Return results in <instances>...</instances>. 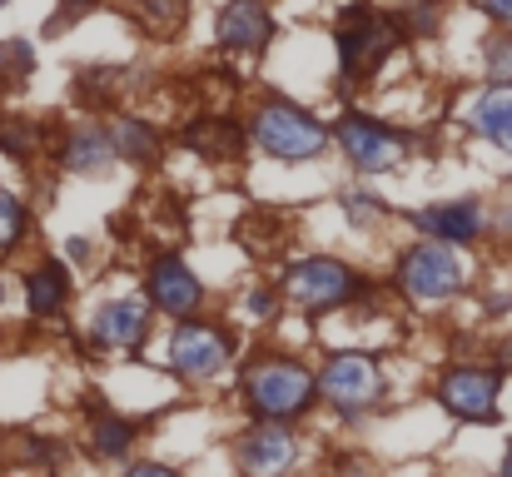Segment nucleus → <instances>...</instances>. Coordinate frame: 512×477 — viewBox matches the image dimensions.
I'll return each instance as SVG.
<instances>
[{
	"label": "nucleus",
	"instance_id": "obj_1",
	"mask_svg": "<svg viewBox=\"0 0 512 477\" xmlns=\"http://www.w3.org/2000/svg\"><path fill=\"white\" fill-rule=\"evenodd\" d=\"M234 388L244 413L259 423H299L319 408L314 368L284 348H259L244 363H234Z\"/></svg>",
	"mask_w": 512,
	"mask_h": 477
},
{
	"label": "nucleus",
	"instance_id": "obj_2",
	"mask_svg": "<svg viewBox=\"0 0 512 477\" xmlns=\"http://www.w3.org/2000/svg\"><path fill=\"white\" fill-rule=\"evenodd\" d=\"M279 289H284V304L299 309L304 318L339 314V309L368 304L378 294V284L363 279L339 254H299V259H289L284 274H279Z\"/></svg>",
	"mask_w": 512,
	"mask_h": 477
},
{
	"label": "nucleus",
	"instance_id": "obj_3",
	"mask_svg": "<svg viewBox=\"0 0 512 477\" xmlns=\"http://www.w3.org/2000/svg\"><path fill=\"white\" fill-rule=\"evenodd\" d=\"M393 294L418 309V314H443L468 294V269H463V249L438 244V239H413L403 244V254L393 259Z\"/></svg>",
	"mask_w": 512,
	"mask_h": 477
},
{
	"label": "nucleus",
	"instance_id": "obj_4",
	"mask_svg": "<svg viewBox=\"0 0 512 477\" xmlns=\"http://www.w3.org/2000/svg\"><path fill=\"white\" fill-rule=\"evenodd\" d=\"M249 145L264 159H279V164H314L334 150V130L299 100H284V95H264L249 120Z\"/></svg>",
	"mask_w": 512,
	"mask_h": 477
},
{
	"label": "nucleus",
	"instance_id": "obj_5",
	"mask_svg": "<svg viewBox=\"0 0 512 477\" xmlns=\"http://www.w3.org/2000/svg\"><path fill=\"white\" fill-rule=\"evenodd\" d=\"M314 383H319V408H329L339 423H363V418L383 413V403H388V373L363 348L329 353L314 368Z\"/></svg>",
	"mask_w": 512,
	"mask_h": 477
},
{
	"label": "nucleus",
	"instance_id": "obj_6",
	"mask_svg": "<svg viewBox=\"0 0 512 477\" xmlns=\"http://www.w3.org/2000/svg\"><path fill=\"white\" fill-rule=\"evenodd\" d=\"M165 363L179 383L204 388L214 378H224L239 363V333L214 314H189L174 318L170 338H165Z\"/></svg>",
	"mask_w": 512,
	"mask_h": 477
},
{
	"label": "nucleus",
	"instance_id": "obj_7",
	"mask_svg": "<svg viewBox=\"0 0 512 477\" xmlns=\"http://www.w3.org/2000/svg\"><path fill=\"white\" fill-rule=\"evenodd\" d=\"M329 130H334V150L343 155V164L353 174H363V179H383V174L403 169L413 145H418L413 130L388 125V120H378L368 110H343Z\"/></svg>",
	"mask_w": 512,
	"mask_h": 477
},
{
	"label": "nucleus",
	"instance_id": "obj_8",
	"mask_svg": "<svg viewBox=\"0 0 512 477\" xmlns=\"http://www.w3.org/2000/svg\"><path fill=\"white\" fill-rule=\"evenodd\" d=\"M398 45H403V30L393 25V15L388 10H378V5H348L339 20V30H334V50H339V75L348 85H363V80H373L393 55H398Z\"/></svg>",
	"mask_w": 512,
	"mask_h": 477
},
{
	"label": "nucleus",
	"instance_id": "obj_9",
	"mask_svg": "<svg viewBox=\"0 0 512 477\" xmlns=\"http://www.w3.org/2000/svg\"><path fill=\"white\" fill-rule=\"evenodd\" d=\"M503 378L508 368L503 363H473V358H458L438 373L433 383V403L453 418V423H468V428H488L498 423V408H503Z\"/></svg>",
	"mask_w": 512,
	"mask_h": 477
},
{
	"label": "nucleus",
	"instance_id": "obj_10",
	"mask_svg": "<svg viewBox=\"0 0 512 477\" xmlns=\"http://www.w3.org/2000/svg\"><path fill=\"white\" fill-rule=\"evenodd\" d=\"M140 294L150 299V309L160 318H189V314H204L209 309V284L199 279V269L179 249H160V254L145 259Z\"/></svg>",
	"mask_w": 512,
	"mask_h": 477
},
{
	"label": "nucleus",
	"instance_id": "obj_11",
	"mask_svg": "<svg viewBox=\"0 0 512 477\" xmlns=\"http://www.w3.org/2000/svg\"><path fill=\"white\" fill-rule=\"evenodd\" d=\"M234 473L239 477H294L304 463V433L294 423H259L249 418V428L234 433Z\"/></svg>",
	"mask_w": 512,
	"mask_h": 477
},
{
	"label": "nucleus",
	"instance_id": "obj_12",
	"mask_svg": "<svg viewBox=\"0 0 512 477\" xmlns=\"http://www.w3.org/2000/svg\"><path fill=\"white\" fill-rule=\"evenodd\" d=\"M155 318L160 314L150 309L145 294H115V299L95 304V314L85 323V338H90L95 353H130L140 363V353L155 333Z\"/></svg>",
	"mask_w": 512,
	"mask_h": 477
},
{
	"label": "nucleus",
	"instance_id": "obj_13",
	"mask_svg": "<svg viewBox=\"0 0 512 477\" xmlns=\"http://www.w3.org/2000/svg\"><path fill=\"white\" fill-rule=\"evenodd\" d=\"M403 224L418 234V239H438V244H453V249H473L488 239L493 229V214L478 194H463V199H438V204H418L403 214Z\"/></svg>",
	"mask_w": 512,
	"mask_h": 477
},
{
	"label": "nucleus",
	"instance_id": "obj_14",
	"mask_svg": "<svg viewBox=\"0 0 512 477\" xmlns=\"http://www.w3.org/2000/svg\"><path fill=\"white\" fill-rule=\"evenodd\" d=\"M274 40L269 0H224L214 15V45L224 55H264Z\"/></svg>",
	"mask_w": 512,
	"mask_h": 477
},
{
	"label": "nucleus",
	"instance_id": "obj_15",
	"mask_svg": "<svg viewBox=\"0 0 512 477\" xmlns=\"http://www.w3.org/2000/svg\"><path fill=\"white\" fill-rule=\"evenodd\" d=\"M55 164H60L65 174H75V179H105V174L120 164V155H115L105 125L80 120V125H70V130L55 140Z\"/></svg>",
	"mask_w": 512,
	"mask_h": 477
},
{
	"label": "nucleus",
	"instance_id": "obj_16",
	"mask_svg": "<svg viewBox=\"0 0 512 477\" xmlns=\"http://www.w3.org/2000/svg\"><path fill=\"white\" fill-rule=\"evenodd\" d=\"M20 289H25V314L35 318V323H50V318H60L70 309V299H75V274H70L65 259H40V264L25 269Z\"/></svg>",
	"mask_w": 512,
	"mask_h": 477
},
{
	"label": "nucleus",
	"instance_id": "obj_17",
	"mask_svg": "<svg viewBox=\"0 0 512 477\" xmlns=\"http://www.w3.org/2000/svg\"><path fill=\"white\" fill-rule=\"evenodd\" d=\"M95 408H90V428H85V448H90V458H100V463H125L130 453H135V443H140V418H130V413H120V408H110V403H100V398H90Z\"/></svg>",
	"mask_w": 512,
	"mask_h": 477
},
{
	"label": "nucleus",
	"instance_id": "obj_18",
	"mask_svg": "<svg viewBox=\"0 0 512 477\" xmlns=\"http://www.w3.org/2000/svg\"><path fill=\"white\" fill-rule=\"evenodd\" d=\"M468 135H478L488 150L512 159V85H488L468 110H463Z\"/></svg>",
	"mask_w": 512,
	"mask_h": 477
},
{
	"label": "nucleus",
	"instance_id": "obj_19",
	"mask_svg": "<svg viewBox=\"0 0 512 477\" xmlns=\"http://www.w3.org/2000/svg\"><path fill=\"white\" fill-rule=\"evenodd\" d=\"M179 140H184V150H194L204 164H224V159L244 155L249 130H244V120H219L214 115V120H189Z\"/></svg>",
	"mask_w": 512,
	"mask_h": 477
},
{
	"label": "nucleus",
	"instance_id": "obj_20",
	"mask_svg": "<svg viewBox=\"0 0 512 477\" xmlns=\"http://www.w3.org/2000/svg\"><path fill=\"white\" fill-rule=\"evenodd\" d=\"M105 130H110V145H115L120 164L150 169V164H160V155H165V140H160V130H155L150 120H140V115H115Z\"/></svg>",
	"mask_w": 512,
	"mask_h": 477
},
{
	"label": "nucleus",
	"instance_id": "obj_21",
	"mask_svg": "<svg viewBox=\"0 0 512 477\" xmlns=\"http://www.w3.org/2000/svg\"><path fill=\"white\" fill-rule=\"evenodd\" d=\"M284 309H289V304H284L279 279H254V284H244V294H239V314H244L249 328H274Z\"/></svg>",
	"mask_w": 512,
	"mask_h": 477
},
{
	"label": "nucleus",
	"instance_id": "obj_22",
	"mask_svg": "<svg viewBox=\"0 0 512 477\" xmlns=\"http://www.w3.org/2000/svg\"><path fill=\"white\" fill-rule=\"evenodd\" d=\"M388 15L403 30V40H433L443 30V5L438 0H393Z\"/></svg>",
	"mask_w": 512,
	"mask_h": 477
},
{
	"label": "nucleus",
	"instance_id": "obj_23",
	"mask_svg": "<svg viewBox=\"0 0 512 477\" xmlns=\"http://www.w3.org/2000/svg\"><path fill=\"white\" fill-rule=\"evenodd\" d=\"M25 234H30V204L0 184V259H10L25 244Z\"/></svg>",
	"mask_w": 512,
	"mask_h": 477
},
{
	"label": "nucleus",
	"instance_id": "obj_24",
	"mask_svg": "<svg viewBox=\"0 0 512 477\" xmlns=\"http://www.w3.org/2000/svg\"><path fill=\"white\" fill-rule=\"evenodd\" d=\"M0 155L15 164H30L40 155V125L25 115H0Z\"/></svg>",
	"mask_w": 512,
	"mask_h": 477
},
{
	"label": "nucleus",
	"instance_id": "obj_25",
	"mask_svg": "<svg viewBox=\"0 0 512 477\" xmlns=\"http://www.w3.org/2000/svg\"><path fill=\"white\" fill-rule=\"evenodd\" d=\"M339 204H343V219H348L353 229H363V234L393 219V209H388V204H383L378 194H368V189H348Z\"/></svg>",
	"mask_w": 512,
	"mask_h": 477
},
{
	"label": "nucleus",
	"instance_id": "obj_26",
	"mask_svg": "<svg viewBox=\"0 0 512 477\" xmlns=\"http://www.w3.org/2000/svg\"><path fill=\"white\" fill-rule=\"evenodd\" d=\"M30 70H35L30 40H0V90H15L20 80H30Z\"/></svg>",
	"mask_w": 512,
	"mask_h": 477
},
{
	"label": "nucleus",
	"instance_id": "obj_27",
	"mask_svg": "<svg viewBox=\"0 0 512 477\" xmlns=\"http://www.w3.org/2000/svg\"><path fill=\"white\" fill-rule=\"evenodd\" d=\"M130 10H135V20H140L150 35H170L174 25L184 20V5H179V0H130Z\"/></svg>",
	"mask_w": 512,
	"mask_h": 477
},
{
	"label": "nucleus",
	"instance_id": "obj_28",
	"mask_svg": "<svg viewBox=\"0 0 512 477\" xmlns=\"http://www.w3.org/2000/svg\"><path fill=\"white\" fill-rule=\"evenodd\" d=\"M483 80L488 85H512V30H498L483 45Z\"/></svg>",
	"mask_w": 512,
	"mask_h": 477
},
{
	"label": "nucleus",
	"instance_id": "obj_29",
	"mask_svg": "<svg viewBox=\"0 0 512 477\" xmlns=\"http://www.w3.org/2000/svg\"><path fill=\"white\" fill-rule=\"evenodd\" d=\"M10 458H15V463H30V468H55V463H60V448H55L50 438L20 433V438H15V448H10Z\"/></svg>",
	"mask_w": 512,
	"mask_h": 477
},
{
	"label": "nucleus",
	"instance_id": "obj_30",
	"mask_svg": "<svg viewBox=\"0 0 512 477\" xmlns=\"http://www.w3.org/2000/svg\"><path fill=\"white\" fill-rule=\"evenodd\" d=\"M478 15H488L498 30H512V0H468Z\"/></svg>",
	"mask_w": 512,
	"mask_h": 477
},
{
	"label": "nucleus",
	"instance_id": "obj_31",
	"mask_svg": "<svg viewBox=\"0 0 512 477\" xmlns=\"http://www.w3.org/2000/svg\"><path fill=\"white\" fill-rule=\"evenodd\" d=\"M120 477H189V473H179L174 463H160V458H140V463H130Z\"/></svg>",
	"mask_w": 512,
	"mask_h": 477
},
{
	"label": "nucleus",
	"instance_id": "obj_32",
	"mask_svg": "<svg viewBox=\"0 0 512 477\" xmlns=\"http://www.w3.org/2000/svg\"><path fill=\"white\" fill-rule=\"evenodd\" d=\"M334 468H339V477H378L373 473V463L358 458V453H334Z\"/></svg>",
	"mask_w": 512,
	"mask_h": 477
},
{
	"label": "nucleus",
	"instance_id": "obj_33",
	"mask_svg": "<svg viewBox=\"0 0 512 477\" xmlns=\"http://www.w3.org/2000/svg\"><path fill=\"white\" fill-rule=\"evenodd\" d=\"M85 10H95V0H60V15L50 20V30H65V20H80Z\"/></svg>",
	"mask_w": 512,
	"mask_h": 477
},
{
	"label": "nucleus",
	"instance_id": "obj_34",
	"mask_svg": "<svg viewBox=\"0 0 512 477\" xmlns=\"http://www.w3.org/2000/svg\"><path fill=\"white\" fill-rule=\"evenodd\" d=\"M65 259H70V264H90V239H80V234L65 239Z\"/></svg>",
	"mask_w": 512,
	"mask_h": 477
},
{
	"label": "nucleus",
	"instance_id": "obj_35",
	"mask_svg": "<svg viewBox=\"0 0 512 477\" xmlns=\"http://www.w3.org/2000/svg\"><path fill=\"white\" fill-rule=\"evenodd\" d=\"M498 234H503V239L512 244V199L503 204V214H498Z\"/></svg>",
	"mask_w": 512,
	"mask_h": 477
},
{
	"label": "nucleus",
	"instance_id": "obj_36",
	"mask_svg": "<svg viewBox=\"0 0 512 477\" xmlns=\"http://www.w3.org/2000/svg\"><path fill=\"white\" fill-rule=\"evenodd\" d=\"M498 477H512V438L503 443V458H498Z\"/></svg>",
	"mask_w": 512,
	"mask_h": 477
},
{
	"label": "nucleus",
	"instance_id": "obj_37",
	"mask_svg": "<svg viewBox=\"0 0 512 477\" xmlns=\"http://www.w3.org/2000/svg\"><path fill=\"white\" fill-rule=\"evenodd\" d=\"M498 363H503V368H512V333L498 343Z\"/></svg>",
	"mask_w": 512,
	"mask_h": 477
},
{
	"label": "nucleus",
	"instance_id": "obj_38",
	"mask_svg": "<svg viewBox=\"0 0 512 477\" xmlns=\"http://www.w3.org/2000/svg\"><path fill=\"white\" fill-rule=\"evenodd\" d=\"M0 304H5V274H0Z\"/></svg>",
	"mask_w": 512,
	"mask_h": 477
},
{
	"label": "nucleus",
	"instance_id": "obj_39",
	"mask_svg": "<svg viewBox=\"0 0 512 477\" xmlns=\"http://www.w3.org/2000/svg\"><path fill=\"white\" fill-rule=\"evenodd\" d=\"M5 5H10V0H0V10H5Z\"/></svg>",
	"mask_w": 512,
	"mask_h": 477
}]
</instances>
